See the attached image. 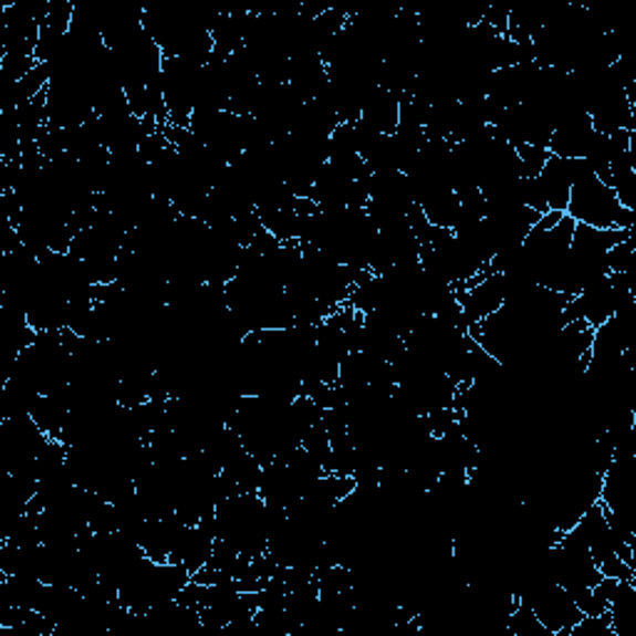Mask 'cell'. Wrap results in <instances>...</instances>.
<instances>
[{
  "instance_id": "1",
  "label": "cell",
  "mask_w": 636,
  "mask_h": 636,
  "mask_svg": "<svg viewBox=\"0 0 636 636\" xmlns=\"http://www.w3.org/2000/svg\"><path fill=\"white\" fill-rule=\"evenodd\" d=\"M574 225L594 229H634L636 211L624 209L617 195L597 175L584 177L572 187L567 209H564Z\"/></svg>"
},
{
  "instance_id": "2",
  "label": "cell",
  "mask_w": 636,
  "mask_h": 636,
  "mask_svg": "<svg viewBox=\"0 0 636 636\" xmlns=\"http://www.w3.org/2000/svg\"><path fill=\"white\" fill-rule=\"evenodd\" d=\"M594 175L592 167L582 157H554L550 155L548 165L540 171V185L544 191V201H548V211H562L567 209L572 187L582 181L584 177Z\"/></svg>"
},
{
  "instance_id": "3",
  "label": "cell",
  "mask_w": 636,
  "mask_h": 636,
  "mask_svg": "<svg viewBox=\"0 0 636 636\" xmlns=\"http://www.w3.org/2000/svg\"><path fill=\"white\" fill-rule=\"evenodd\" d=\"M592 135L594 127L590 115L584 110H572L557 119L548 149L554 157H582Z\"/></svg>"
},
{
  "instance_id": "4",
  "label": "cell",
  "mask_w": 636,
  "mask_h": 636,
  "mask_svg": "<svg viewBox=\"0 0 636 636\" xmlns=\"http://www.w3.org/2000/svg\"><path fill=\"white\" fill-rule=\"evenodd\" d=\"M358 123L371 127L378 135H393L400 123V97L386 87H378L366 100V105H363Z\"/></svg>"
},
{
  "instance_id": "5",
  "label": "cell",
  "mask_w": 636,
  "mask_h": 636,
  "mask_svg": "<svg viewBox=\"0 0 636 636\" xmlns=\"http://www.w3.org/2000/svg\"><path fill=\"white\" fill-rule=\"evenodd\" d=\"M261 472H264V466L247 450H241L237 458H231L227 466L221 468V476L229 480V484L237 492H259Z\"/></svg>"
},
{
  "instance_id": "6",
  "label": "cell",
  "mask_w": 636,
  "mask_h": 636,
  "mask_svg": "<svg viewBox=\"0 0 636 636\" xmlns=\"http://www.w3.org/2000/svg\"><path fill=\"white\" fill-rule=\"evenodd\" d=\"M518 149L520 157V167L524 177H540V171L544 169L550 159V149L548 147H532V145H520Z\"/></svg>"
}]
</instances>
